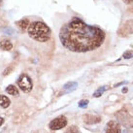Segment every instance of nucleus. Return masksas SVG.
Returning a JSON list of instances; mask_svg holds the SVG:
<instances>
[{
  "instance_id": "f257e3e1",
  "label": "nucleus",
  "mask_w": 133,
  "mask_h": 133,
  "mask_svg": "<svg viewBox=\"0 0 133 133\" xmlns=\"http://www.w3.org/2000/svg\"><path fill=\"white\" fill-rule=\"evenodd\" d=\"M60 44L67 51L75 54H87L101 48L106 35L102 29L89 25L78 18L64 23L59 30Z\"/></svg>"
},
{
  "instance_id": "f03ea898",
  "label": "nucleus",
  "mask_w": 133,
  "mask_h": 133,
  "mask_svg": "<svg viewBox=\"0 0 133 133\" xmlns=\"http://www.w3.org/2000/svg\"><path fill=\"white\" fill-rule=\"evenodd\" d=\"M27 34L32 40L38 43H45L51 39L52 31L46 23L37 21L29 24L27 28Z\"/></svg>"
},
{
  "instance_id": "7ed1b4c3",
  "label": "nucleus",
  "mask_w": 133,
  "mask_h": 133,
  "mask_svg": "<svg viewBox=\"0 0 133 133\" xmlns=\"http://www.w3.org/2000/svg\"><path fill=\"white\" fill-rule=\"evenodd\" d=\"M116 117L118 118V122L126 128L133 127V116L128 111L122 109L116 113Z\"/></svg>"
},
{
  "instance_id": "20e7f679",
  "label": "nucleus",
  "mask_w": 133,
  "mask_h": 133,
  "mask_svg": "<svg viewBox=\"0 0 133 133\" xmlns=\"http://www.w3.org/2000/svg\"><path fill=\"white\" fill-rule=\"evenodd\" d=\"M18 87L22 89L23 92L28 93L32 90V88H33V83H32V80L30 79L29 76H27L26 74H22L19 76V78L18 79Z\"/></svg>"
},
{
  "instance_id": "39448f33",
  "label": "nucleus",
  "mask_w": 133,
  "mask_h": 133,
  "mask_svg": "<svg viewBox=\"0 0 133 133\" xmlns=\"http://www.w3.org/2000/svg\"><path fill=\"white\" fill-rule=\"evenodd\" d=\"M67 125V118L64 116H60L58 118L52 119V122L49 123V127L51 130H59L65 127Z\"/></svg>"
},
{
  "instance_id": "423d86ee",
  "label": "nucleus",
  "mask_w": 133,
  "mask_h": 133,
  "mask_svg": "<svg viewBox=\"0 0 133 133\" xmlns=\"http://www.w3.org/2000/svg\"><path fill=\"white\" fill-rule=\"evenodd\" d=\"M118 35L122 37H126L133 33V19H128L122 24L118 29Z\"/></svg>"
},
{
  "instance_id": "0eeeda50",
  "label": "nucleus",
  "mask_w": 133,
  "mask_h": 133,
  "mask_svg": "<svg viewBox=\"0 0 133 133\" xmlns=\"http://www.w3.org/2000/svg\"><path fill=\"white\" fill-rule=\"evenodd\" d=\"M104 133H122L119 123L116 121H110L106 124V128L104 130Z\"/></svg>"
},
{
  "instance_id": "6e6552de",
  "label": "nucleus",
  "mask_w": 133,
  "mask_h": 133,
  "mask_svg": "<svg viewBox=\"0 0 133 133\" xmlns=\"http://www.w3.org/2000/svg\"><path fill=\"white\" fill-rule=\"evenodd\" d=\"M83 121L87 124H96V123L101 122V117L95 116V115L87 114L83 117Z\"/></svg>"
},
{
  "instance_id": "1a4fd4ad",
  "label": "nucleus",
  "mask_w": 133,
  "mask_h": 133,
  "mask_svg": "<svg viewBox=\"0 0 133 133\" xmlns=\"http://www.w3.org/2000/svg\"><path fill=\"white\" fill-rule=\"evenodd\" d=\"M77 87H78V84L76 82H69V83H67V84H65V85H63V89H64V92L68 93L75 90V89H77Z\"/></svg>"
},
{
  "instance_id": "9d476101",
  "label": "nucleus",
  "mask_w": 133,
  "mask_h": 133,
  "mask_svg": "<svg viewBox=\"0 0 133 133\" xmlns=\"http://www.w3.org/2000/svg\"><path fill=\"white\" fill-rule=\"evenodd\" d=\"M29 24H30V22L28 19H22L21 21L17 22V25H18V27L22 31H24L25 29H27Z\"/></svg>"
},
{
  "instance_id": "9b49d317",
  "label": "nucleus",
  "mask_w": 133,
  "mask_h": 133,
  "mask_svg": "<svg viewBox=\"0 0 133 133\" xmlns=\"http://www.w3.org/2000/svg\"><path fill=\"white\" fill-rule=\"evenodd\" d=\"M13 48V44L11 43V41L9 40H2L0 41V49L3 51H11Z\"/></svg>"
},
{
  "instance_id": "f8f14e48",
  "label": "nucleus",
  "mask_w": 133,
  "mask_h": 133,
  "mask_svg": "<svg viewBox=\"0 0 133 133\" xmlns=\"http://www.w3.org/2000/svg\"><path fill=\"white\" fill-rule=\"evenodd\" d=\"M6 91L8 92V94H11L13 96H18L19 95V89L17 87H15L14 85H10L6 88Z\"/></svg>"
},
{
  "instance_id": "ddd939ff",
  "label": "nucleus",
  "mask_w": 133,
  "mask_h": 133,
  "mask_svg": "<svg viewBox=\"0 0 133 133\" xmlns=\"http://www.w3.org/2000/svg\"><path fill=\"white\" fill-rule=\"evenodd\" d=\"M11 104V101L5 95H0V106L2 108H8Z\"/></svg>"
},
{
  "instance_id": "4468645a",
  "label": "nucleus",
  "mask_w": 133,
  "mask_h": 133,
  "mask_svg": "<svg viewBox=\"0 0 133 133\" xmlns=\"http://www.w3.org/2000/svg\"><path fill=\"white\" fill-rule=\"evenodd\" d=\"M107 89H108V87H106V85L101 87V88H99V89L96 90L95 92L93 93V96H94V97H99V96L102 95V94L104 93V91H106Z\"/></svg>"
},
{
  "instance_id": "2eb2a0df",
  "label": "nucleus",
  "mask_w": 133,
  "mask_h": 133,
  "mask_svg": "<svg viewBox=\"0 0 133 133\" xmlns=\"http://www.w3.org/2000/svg\"><path fill=\"white\" fill-rule=\"evenodd\" d=\"M66 133H81V131H80V129L76 125H71L66 130Z\"/></svg>"
},
{
  "instance_id": "dca6fc26",
  "label": "nucleus",
  "mask_w": 133,
  "mask_h": 133,
  "mask_svg": "<svg viewBox=\"0 0 133 133\" xmlns=\"http://www.w3.org/2000/svg\"><path fill=\"white\" fill-rule=\"evenodd\" d=\"M123 58L124 59H129V58H132L133 57V52H131V51H127V52H125L124 54H123Z\"/></svg>"
},
{
  "instance_id": "f3484780",
  "label": "nucleus",
  "mask_w": 133,
  "mask_h": 133,
  "mask_svg": "<svg viewBox=\"0 0 133 133\" xmlns=\"http://www.w3.org/2000/svg\"><path fill=\"white\" fill-rule=\"evenodd\" d=\"M88 104H89V101H88V100H81V101L79 102V107L85 108Z\"/></svg>"
},
{
  "instance_id": "a211bd4d",
  "label": "nucleus",
  "mask_w": 133,
  "mask_h": 133,
  "mask_svg": "<svg viewBox=\"0 0 133 133\" xmlns=\"http://www.w3.org/2000/svg\"><path fill=\"white\" fill-rule=\"evenodd\" d=\"M4 31H6L5 33H9V34H13V29H11V28H6V29H3Z\"/></svg>"
},
{
  "instance_id": "6ab92c4d",
  "label": "nucleus",
  "mask_w": 133,
  "mask_h": 133,
  "mask_svg": "<svg viewBox=\"0 0 133 133\" xmlns=\"http://www.w3.org/2000/svg\"><path fill=\"white\" fill-rule=\"evenodd\" d=\"M123 2L126 4H130V3H132L133 2V0H123Z\"/></svg>"
},
{
  "instance_id": "aec40b11",
  "label": "nucleus",
  "mask_w": 133,
  "mask_h": 133,
  "mask_svg": "<svg viewBox=\"0 0 133 133\" xmlns=\"http://www.w3.org/2000/svg\"><path fill=\"white\" fill-rule=\"evenodd\" d=\"M124 84H126V82H122V83H118V84H117V85H115V87L117 88V87H118V85H124Z\"/></svg>"
},
{
  "instance_id": "412c9836",
  "label": "nucleus",
  "mask_w": 133,
  "mask_h": 133,
  "mask_svg": "<svg viewBox=\"0 0 133 133\" xmlns=\"http://www.w3.org/2000/svg\"><path fill=\"white\" fill-rule=\"evenodd\" d=\"M3 123H4V118H1V117H0V126L2 125Z\"/></svg>"
},
{
  "instance_id": "4be33fe9",
  "label": "nucleus",
  "mask_w": 133,
  "mask_h": 133,
  "mask_svg": "<svg viewBox=\"0 0 133 133\" xmlns=\"http://www.w3.org/2000/svg\"><path fill=\"white\" fill-rule=\"evenodd\" d=\"M10 69H11V68H9V69L7 68V69L5 70V72H4L3 74H4V75H7V73H10Z\"/></svg>"
},
{
  "instance_id": "5701e85b",
  "label": "nucleus",
  "mask_w": 133,
  "mask_h": 133,
  "mask_svg": "<svg viewBox=\"0 0 133 133\" xmlns=\"http://www.w3.org/2000/svg\"><path fill=\"white\" fill-rule=\"evenodd\" d=\"M126 91H127V89H126V88H125V89H122V92H123V93L126 92Z\"/></svg>"
},
{
  "instance_id": "b1692460",
  "label": "nucleus",
  "mask_w": 133,
  "mask_h": 133,
  "mask_svg": "<svg viewBox=\"0 0 133 133\" xmlns=\"http://www.w3.org/2000/svg\"><path fill=\"white\" fill-rule=\"evenodd\" d=\"M123 133H130V131H129V130L125 129V130H124V132H123Z\"/></svg>"
}]
</instances>
